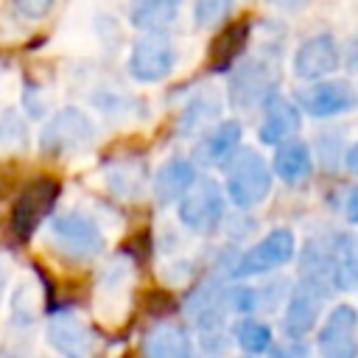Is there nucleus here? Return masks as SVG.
Here are the masks:
<instances>
[{
    "label": "nucleus",
    "mask_w": 358,
    "mask_h": 358,
    "mask_svg": "<svg viewBox=\"0 0 358 358\" xmlns=\"http://www.w3.org/2000/svg\"><path fill=\"white\" fill-rule=\"evenodd\" d=\"M224 171V193L238 210H255L271 196L274 171L257 148L241 145Z\"/></svg>",
    "instance_id": "1"
},
{
    "label": "nucleus",
    "mask_w": 358,
    "mask_h": 358,
    "mask_svg": "<svg viewBox=\"0 0 358 358\" xmlns=\"http://www.w3.org/2000/svg\"><path fill=\"white\" fill-rule=\"evenodd\" d=\"M48 241L53 252L67 263H87L98 257L106 246L101 224L81 210L56 213L48 224Z\"/></svg>",
    "instance_id": "2"
},
{
    "label": "nucleus",
    "mask_w": 358,
    "mask_h": 358,
    "mask_svg": "<svg viewBox=\"0 0 358 358\" xmlns=\"http://www.w3.org/2000/svg\"><path fill=\"white\" fill-rule=\"evenodd\" d=\"M176 218L196 235L215 232L227 218V193L224 185L207 173L196 176L185 196L176 201Z\"/></svg>",
    "instance_id": "3"
},
{
    "label": "nucleus",
    "mask_w": 358,
    "mask_h": 358,
    "mask_svg": "<svg viewBox=\"0 0 358 358\" xmlns=\"http://www.w3.org/2000/svg\"><path fill=\"white\" fill-rule=\"evenodd\" d=\"M277 67L266 56H243L227 81V101L238 112L263 106L277 90Z\"/></svg>",
    "instance_id": "4"
},
{
    "label": "nucleus",
    "mask_w": 358,
    "mask_h": 358,
    "mask_svg": "<svg viewBox=\"0 0 358 358\" xmlns=\"http://www.w3.org/2000/svg\"><path fill=\"white\" fill-rule=\"evenodd\" d=\"M229 285H232V280L210 274V277L199 280L193 285V291L185 296L182 313L199 333L224 330L229 313H235L232 310V299H229Z\"/></svg>",
    "instance_id": "5"
},
{
    "label": "nucleus",
    "mask_w": 358,
    "mask_h": 358,
    "mask_svg": "<svg viewBox=\"0 0 358 358\" xmlns=\"http://www.w3.org/2000/svg\"><path fill=\"white\" fill-rule=\"evenodd\" d=\"M302 115L310 117H338L347 112L358 109V87L350 78H319V81H305L302 87L294 90L291 95Z\"/></svg>",
    "instance_id": "6"
},
{
    "label": "nucleus",
    "mask_w": 358,
    "mask_h": 358,
    "mask_svg": "<svg viewBox=\"0 0 358 358\" xmlns=\"http://www.w3.org/2000/svg\"><path fill=\"white\" fill-rule=\"evenodd\" d=\"M92 140H95V123L78 106L59 109L42 126V134H39V145L48 157H73L90 148Z\"/></svg>",
    "instance_id": "7"
},
{
    "label": "nucleus",
    "mask_w": 358,
    "mask_h": 358,
    "mask_svg": "<svg viewBox=\"0 0 358 358\" xmlns=\"http://www.w3.org/2000/svg\"><path fill=\"white\" fill-rule=\"evenodd\" d=\"M176 45L165 31H145L129 50V76L140 84L165 81L176 67Z\"/></svg>",
    "instance_id": "8"
},
{
    "label": "nucleus",
    "mask_w": 358,
    "mask_h": 358,
    "mask_svg": "<svg viewBox=\"0 0 358 358\" xmlns=\"http://www.w3.org/2000/svg\"><path fill=\"white\" fill-rule=\"evenodd\" d=\"M294 257H296V235L288 227H274L257 243H252L249 249H243L238 255L235 280L271 274V271L288 266Z\"/></svg>",
    "instance_id": "9"
},
{
    "label": "nucleus",
    "mask_w": 358,
    "mask_h": 358,
    "mask_svg": "<svg viewBox=\"0 0 358 358\" xmlns=\"http://www.w3.org/2000/svg\"><path fill=\"white\" fill-rule=\"evenodd\" d=\"M59 199V182L50 176H36L31 179L14 199L11 215H8V229L17 241H28L36 227L50 215L53 204Z\"/></svg>",
    "instance_id": "10"
},
{
    "label": "nucleus",
    "mask_w": 358,
    "mask_h": 358,
    "mask_svg": "<svg viewBox=\"0 0 358 358\" xmlns=\"http://www.w3.org/2000/svg\"><path fill=\"white\" fill-rule=\"evenodd\" d=\"M131 285H134V263L126 255L109 257L95 282V310L103 322H117L126 316L131 305Z\"/></svg>",
    "instance_id": "11"
},
{
    "label": "nucleus",
    "mask_w": 358,
    "mask_h": 358,
    "mask_svg": "<svg viewBox=\"0 0 358 358\" xmlns=\"http://www.w3.org/2000/svg\"><path fill=\"white\" fill-rule=\"evenodd\" d=\"M333 296V291L322 282L313 280H299L291 285L285 305H282V333L288 338H305L308 333H313V327L322 319L324 302Z\"/></svg>",
    "instance_id": "12"
},
{
    "label": "nucleus",
    "mask_w": 358,
    "mask_h": 358,
    "mask_svg": "<svg viewBox=\"0 0 358 358\" xmlns=\"http://www.w3.org/2000/svg\"><path fill=\"white\" fill-rule=\"evenodd\" d=\"M319 358H358V308L338 302L316 330Z\"/></svg>",
    "instance_id": "13"
},
{
    "label": "nucleus",
    "mask_w": 358,
    "mask_h": 358,
    "mask_svg": "<svg viewBox=\"0 0 358 358\" xmlns=\"http://www.w3.org/2000/svg\"><path fill=\"white\" fill-rule=\"evenodd\" d=\"M48 344L62 358H92L98 338L78 310L59 308L48 319Z\"/></svg>",
    "instance_id": "14"
},
{
    "label": "nucleus",
    "mask_w": 358,
    "mask_h": 358,
    "mask_svg": "<svg viewBox=\"0 0 358 358\" xmlns=\"http://www.w3.org/2000/svg\"><path fill=\"white\" fill-rule=\"evenodd\" d=\"M338 64H341V50L330 34H313V36L302 39L291 59V70L302 84L333 76L338 70Z\"/></svg>",
    "instance_id": "15"
},
{
    "label": "nucleus",
    "mask_w": 358,
    "mask_h": 358,
    "mask_svg": "<svg viewBox=\"0 0 358 358\" xmlns=\"http://www.w3.org/2000/svg\"><path fill=\"white\" fill-rule=\"evenodd\" d=\"M243 140V126L232 117L213 123L210 129H204L190 151V159L196 162V168H221L232 159V154L241 148Z\"/></svg>",
    "instance_id": "16"
},
{
    "label": "nucleus",
    "mask_w": 358,
    "mask_h": 358,
    "mask_svg": "<svg viewBox=\"0 0 358 358\" xmlns=\"http://www.w3.org/2000/svg\"><path fill=\"white\" fill-rule=\"evenodd\" d=\"M302 126V109L296 106L294 98H282V95H271L263 103V117L257 126V140L263 145H280L291 137H296Z\"/></svg>",
    "instance_id": "17"
},
{
    "label": "nucleus",
    "mask_w": 358,
    "mask_h": 358,
    "mask_svg": "<svg viewBox=\"0 0 358 358\" xmlns=\"http://www.w3.org/2000/svg\"><path fill=\"white\" fill-rule=\"evenodd\" d=\"M196 162L190 157H182V154H173L168 157L165 162H159L154 179H151V193H154V201L159 207H168V204H176L185 190L193 185L196 179Z\"/></svg>",
    "instance_id": "18"
},
{
    "label": "nucleus",
    "mask_w": 358,
    "mask_h": 358,
    "mask_svg": "<svg viewBox=\"0 0 358 358\" xmlns=\"http://www.w3.org/2000/svg\"><path fill=\"white\" fill-rule=\"evenodd\" d=\"M221 109H224V95L215 87H204L199 90L193 98L185 101V106L179 109L176 117V134L179 137H196L204 129H210L213 123L221 120Z\"/></svg>",
    "instance_id": "19"
},
{
    "label": "nucleus",
    "mask_w": 358,
    "mask_h": 358,
    "mask_svg": "<svg viewBox=\"0 0 358 358\" xmlns=\"http://www.w3.org/2000/svg\"><path fill=\"white\" fill-rule=\"evenodd\" d=\"M143 358H196L190 333L179 322H154L140 341Z\"/></svg>",
    "instance_id": "20"
},
{
    "label": "nucleus",
    "mask_w": 358,
    "mask_h": 358,
    "mask_svg": "<svg viewBox=\"0 0 358 358\" xmlns=\"http://www.w3.org/2000/svg\"><path fill=\"white\" fill-rule=\"evenodd\" d=\"M271 171L280 182L285 185H302L310 173H313V151L305 140L291 137L280 145H274V157H271Z\"/></svg>",
    "instance_id": "21"
},
{
    "label": "nucleus",
    "mask_w": 358,
    "mask_h": 358,
    "mask_svg": "<svg viewBox=\"0 0 358 358\" xmlns=\"http://www.w3.org/2000/svg\"><path fill=\"white\" fill-rule=\"evenodd\" d=\"M103 182H106L109 193H115L120 199H129V201H137L145 193L148 168H145V162L140 157H117V159L106 162Z\"/></svg>",
    "instance_id": "22"
},
{
    "label": "nucleus",
    "mask_w": 358,
    "mask_h": 358,
    "mask_svg": "<svg viewBox=\"0 0 358 358\" xmlns=\"http://www.w3.org/2000/svg\"><path fill=\"white\" fill-rule=\"evenodd\" d=\"M330 282L336 291L358 288V232H336L330 252Z\"/></svg>",
    "instance_id": "23"
},
{
    "label": "nucleus",
    "mask_w": 358,
    "mask_h": 358,
    "mask_svg": "<svg viewBox=\"0 0 358 358\" xmlns=\"http://www.w3.org/2000/svg\"><path fill=\"white\" fill-rule=\"evenodd\" d=\"M249 34H252L249 20H238V22L224 25V31H218L215 39L210 42V50H207V67H210L213 73H224V70H229V67L241 59L246 42H249Z\"/></svg>",
    "instance_id": "24"
},
{
    "label": "nucleus",
    "mask_w": 358,
    "mask_h": 358,
    "mask_svg": "<svg viewBox=\"0 0 358 358\" xmlns=\"http://www.w3.org/2000/svg\"><path fill=\"white\" fill-rule=\"evenodd\" d=\"M182 0H131L129 3V22L137 31H165L179 17Z\"/></svg>",
    "instance_id": "25"
},
{
    "label": "nucleus",
    "mask_w": 358,
    "mask_h": 358,
    "mask_svg": "<svg viewBox=\"0 0 358 358\" xmlns=\"http://www.w3.org/2000/svg\"><path fill=\"white\" fill-rule=\"evenodd\" d=\"M36 313H39V296H36L34 282H20L8 302V322L17 330H28V327H34Z\"/></svg>",
    "instance_id": "26"
},
{
    "label": "nucleus",
    "mask_w": 358,
    "mask_h": 358,
    "mask_svg": "<svg viewBox=\"0 0 358 358\" xmlns=\"http://www.w3.org/2000/svg\"><path fill=\"white\" fill-rule=\"evenodd\" d=\"M235 344L246 352V355H260L268 352L271 347V327L255 316H243L235 324Z\"/></svg>",
    "instance_id": "27"
},
{
    "label": "nucleus",
    "mask_w": 358,
    "mask_h": 358,
    "mask_svg": "<svg viewBox=\"0 0 358 358\" xmlns=\"http://www.w3.org/2000/svg\"><path fill=\"white\" fill-rule=\"evenodd\" d=\"M235 0H196L193 3V25L201 31L224 25V20L232 14Z\"/></svg>",
    "instance_id": "28"
},
{
    "label": "nucleus",
    "mask_w": 358,
    "mask_h": 358,
    "mask_svg": "<svg viewBox=\"0 0 358 358\" xmlns=\"http://www.w3.org/2000/svg\"><path fill=\"white\" fill-rule=\"evenodd\" d=\"M341 145H347L341 131H336V129L319 131L316 140H313V159H319L322 168L333 171V168L338 165V159L344 157V151H347V148H341Z\"/></svg>",
    "instance_id": "29"
},
{
    "label": "nucleus",
    "mask_w": 358,
    "mask_h": 358,
    "mask_svg": "<svg viewBox=\"0 0 358 358\" xmlns=\"http://www.w3.org/2000/svg\"><path fill=\"white\" fill-rule=\"evenodd\" d=\"M229 350V336L224 330H204L199 338V358H224Z\"/></svg>",
    "instance_id": "30"
},
{
    "label": "nucleus",
    "mask_w": 358,
    "mask_h": 358,
    "mask_svg": "<svg viewBox=\"0 0 358 358\" xmlns=\"http://www.w3.org/2000/svg\"><path fill=\"white\" fill-rule=\"evenodd\" d=\"M11 6H14V11H17L20 17L36 22V20H45V17L53 11L56 0H11Z\"/></svg>",
    "instance_id": "31"
},
{
    "label": "nucleus",
    "mask_w": 358,
    "mask_h": 358,
    "mask_svg": "<svg viewBox=\"0 0 358 358\" xmlns=\"http://www.w3.org/2000/svg\"><path fill=\"white\" fill-rule=\"evenodd\" d=\"M266 358H310V350L302 344V338H288L282 344H271Z\"/></svg>",
    "instance_id": "32"
},
{
    "label": "nucleus",
    "mask_w": 358,
    "mask_h": 358,
    "mask_svg": "<svg viewBox=\"0 0 358 358\" xmlns=\"http://www.w3.org/2000/svg\"><path fill=\"white\" fill-rule=\"evenodd\" d=\"M344 215H347L350 224L358 227V185L350 187V193H347V199H344Z\"/></svg>",
    "instance_id": "33"
},
{
    "label": "nucleus",
    "mask_w": 358,
    "mask_h": 358,
    "mask_svg": "<svg viewBox=\"0 0 358 358\" xmlns=\"http://www.w3.org/2000/svg\"><path fill=\"white\" fill-rule=\"evenodd\" d=\"M344 165H347V171H350V173H355V176H358V140L347 145V151H344Z\"/></svg>",
    "instance_id": "34"
},
{
    "label": "nucleus",
    "mask_w": 358,
    "mask_h": 358,
    "mask_svg": "<svg viewBox=\"0 0 358 358\" xmlns=\"http://www.w3.org/2000/svg\"><path fill=\"white\" fill-rule=\"evenodd\" d=\"M6 285H8V268H6V260L0 257V299L6 294Z\"/></svg>",
    "instance_id": "35"
},
{
    "label": "nucleus",
    "mask_w": 358,
    "mask_h": 358,
    "mask_svg": "<svg viewBox=\"0 0 358 358\" xmlns=\"http://www.w3.org/2000/svg\"><path fill=\"white\" fill-rule=\"evenodd\" d=\"M266 3H271V6H277V8H294L299 0H266Z\"/></svg>",
    "instance_id": "36"
},
{
    "label": "nucleus",
    "mask_w": 358,
    "mask_h": 358,
    "mask_svg": "<svg viewBox=\"0 0 358 358\" xmlns=\"http://www.w3.org/2000/svg\"><path fill=\"white\" fill-rule=\"evenodd\" d=\"M243 358H246V355H243Z\"/></svg>",
    "instance_id": "37"
}]
</instances>
